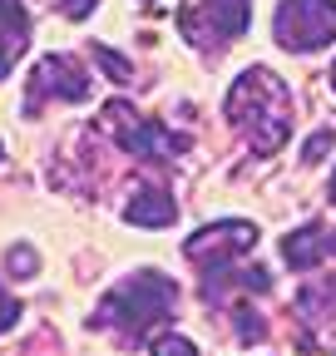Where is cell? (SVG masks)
I'll return each instance as SVG.
<instances>
[{
	"label": "cell",
	"instance_id": "5b68a950",
	"mask_svg": "<svg viewBox=\"0 0 336 356\" xmlns=\"http://www.w3.org/2000/svg\"><path fill=\"white\" fill-rule=\"evenodd\" d=\"M252 20V0H203L198 10H183V35L198 50H223V44L242 40Z\"/></svg>",
	"mask_w": 336,
	"mask_h": 356
},
{
	"label": "cell",
	"instance_id": "8992f818",
	"mask_svg": "<svg viewBox=\"0 0 336 356\" xmlns=\"http://www.w3.org/2000/svg\"><path fill=\"white\" fill-rule=\"evenodd\" d=\"M258 222H242V218H223V222H208V228H198L188 243H183V257H193L198 267H228V262H237L242 252H252L258 248Z\"/></svg>",
	"mask_w": 336,
	"mask_h": 356
},
{
	"label": "cell",
	"instance_id": "4fadbf2b",
	"mask_svg": "<svg viewBox=\"0 0 336 356\" xmlns=\"http://www.w3.org/2000/svg\"><path fill=\"white\" fill-rule=\"evenodd\" d=\"M149 351H153V356H198V346H193L183 332H153Z\"/></svg>",
	"mask_w": 336,
	"mask_h": 356
},
{
	"label": "cell",
	"instance_id": "ac0fdd59",
	"mask_svg": "<svg viewBox=\"0 0 336 356\" xmlns=\"http://www.w3.org/2000/svg\"><path fill=\"white\" fill-rule=\"evenodd\" d=\"M60 6H65V15H69V20H84V15L99 6V0H60Z\"/></svg>",
	"mask_w": 336,
	"mask_h": 356
},
{
	"label": "cell",
	"instance_id": "9c48e42d",
	"mask_svg": "<svg viewBox=\"0 0 336 356\" xmlns=\"http://www.w3.org/2000/svg\"><path fill=\"white\" fill-rule=\"evenodd\" d=\"M297 317L312 327V337H331L336 332V287L331 282L302 287L297 292Z\"/></svg>",
	"mask_w": 336,
	"mask_h": 356
},
{
	"label": "cell",
	"instance_id": "6da1fadb",
	"mask_svg": "<svg viewBox=\"0 0 336 356\" xmlns=\"http://www.w3.org/2000/svg\"><path fill=\"white\" fill-rule=\"evenodd\" d=\"M223 114L237 129V139H247L252 154H277L282 144H292V119H297L292 84L267 65H252L228 84Z\"/></svg>",
	"mask_w": 336,
	"mask_h": 356
},
{
	"label": "cell",
	"instance_id": "3957f363",
	"mask_svg": "<svg viewBox=\"0 0 336 356\" xmlns=\"http://www.w3.org/2000/svg\"><path fill=\"white\" fill-rule=\"evenodd\" d=\"M94 129L109 134V139H114L124 154H134V159H144V163H174V159L188 149V144H183V134H174L163 119L139 114L129 99H109V104L99 109Z\"/></svg>",
	"mask_w": 336,
	"mask_h": 356
},
{
	"label": "cell",
	"instance_id": "7a4b0ae2",
	"mask_svg": "<svg viewBox=\"0 0 336 356\" xmlns=\"http://www.w3.org/2000/svg\"><path fill=\"white\" fill-rule=\"evenodd\" d=\"M174 302H178V282L163 277V273H153V267H139V273L119 277L104 292V302L94 307L90 327H114L124 337H139V332L158 327L168 312H174Z\"/></svg>",
	"mask_w": 336,
	"mask_h": 356
},
{
	"label": "cell",
	"instance_id": "8fae6325",
	"mask_svg": "<svg viewBox=\"0 0 336 356\" xmlns=\"http://www.w3.org/2000/svg\"><path fill=\"white\" fill-rule=\"evenodd\" d=\"M30 44V10L25 0H0V50L6 55H25Z\"/></svg>",
	"mask_w": 336,
	"mask_h": 356
},
{
	"label": "cell",
	"instance_id": "30bf717a",
	"mask_svg": "<svg viewBox=\"0 0 336 356\" xmlns=\"http://www.w3.org/2000/svg\"><path fill=\"white\" fill-rule=\"evenodd\" d=\"M282 257L292 262V267H317V262H326V228L321 222H302V228H292L287 238H282Z\"/></svg>",
	"mask_w": 336,
	"mask_h": 356
},
{
	"label": "cell",
	"instance_id": "52a82bcc",
	"mask_svg": "<svg viewBox=\"0 0 336 356\" xmlns=\"http://www.w3.org/2000/svg\"><path fill=\"white\" fill-rule=\"evenodd\" d=\"M55 95L65 104H84L90 99V74L84 65H74V55H45L35 65V79H30V114L40 109V99Z\"/></svg>",
	"mask_w": 336,
	"mask_h": 356
},
{
	"label": "cell",
	"instance_id": "ffe728a7",
	"mask_svg": "<svg viewBox=\"0 0 336 356\" xmlns=\"http://www.w3.org/2000/svg\"><path fill=\"white\" fill-rule=\"evenodd\" d=\"M331 203H336V168H331Z\"/></svg>",
	"mask_w": 336,
	"mask_h": 356
},
{
	"label": "cell",
	"instance_id": "ba28073f",
	"mask_svg": "<svg viewBox=\"0 0 336 356\" xmlns=\"http://www.w3.org/2000/svg\"><path fill=\"white\" fill-rule=\"evenodd\" d=\"M178 218V203H174V193L168 188H158V184H149V188H139L134 198H129V208H124V222H134V228H168V222Z\"/></svg>",
	"mask_w": 336,
	"mask_h": 356
},
{
	"label": "cell",
	"instance_id": "2e32d148",
	"mask_svg": "<svg viewBox=\"0 0 336 356\" xmlns=\"http://www.w3.org/2000/svg\"><path fill=\"white\" fill-rule=\"evenodd\" d=\"M331 144H336V134H331V129H317L312 139H307V149H302V159H307V163H317V159H321Z\"/></svg>",
	"mask_w": 336,
	"mask_h": 356
},
{
	"label": "cell",
	"instance_id": "7402d4cb",
	"mask_svg": "<svg viewBox=\"0 0 336 356\" xmlns=\"http://www.w3.org/2000/svg\"><path fill=\"white\" fill-rule=\"evenodd\" d=\"M331 89H336V60H331Z\"/></svg>",
	"mask_w": 336,
	"mask_h": 356
},
{
	"label": "cell",
	"instance_id": "5bb4252c",
	"mask_svg": "<svg viewBox=\"0 0 336 356\" xmlns=\"http://www.w3.org/2000/svg\"><path fill=\"white\" fill-rule=\"evenodd\" d=\"M94 60H99V70L114 79V84H129L134 79V70H129V60H124L119 50H109V44H94Z\"/></svg>",
	"mask_w": 336,
	"mask_h": 356
},
{
	"label": "cell",
	"instance_id": "277c9868",
	"mask_svg": "<svg viewBox=\"0 0 336 356\" xmlns=\"http://www.w3.org/2000/svg\"><path fill=\"white\" fill-rule=\"evenodd\" d=\"M272 40L282 50H292V55L326 50L336 40V0H277Z\"/></svg>",
	"mask_w": 336,
	"mask_h": 356
},
{
	"label": "cell",
	"instance_id": "e0dca14e",
	"mask_svg": "<svg viewBox=\"0 0 336 356\" xmlns=\"http://www.w3.org/2000/svg\"><path fill=\"white\" fill-rule=\"evenodd\" d=\"M15 322H20V302H15L6 287H0V332H10Z\"/></svg>",
	"mask_w": 336,
	"mask_h": 356
},
{
	"label": "cell",
	"instance_id": "603a6c76",
	"mask_svg": "<svg viewBox=\"0 0 336 356\" xmlns=\"http://www.w3.org/2000/svg\"><path fill=\"white\" fill-rule=\"evenodd\" d=\"M0 163H6V149H0Z\"/></svg>",
	"mask_w": 336,
	"mask_h": 356
},
{
	"label": "cell",
	"instance_id": "d6986e66",
	"mask_svg": "<svg viewBox=\"0 0 336 356\" xmlns=\"http://www.w3.org/2000/svg\"><path fill=\"white\" fill-rule=\"evenodd\" d=\"M10 65H15V55H6V50H0V84L10 79Z\"/></svg>",
	"mask_w": 336,
	"mask_h": 356
},
{
	"label": "cell",
	"instance_id": "44dd1931",
	"mask_svg": "<svg viewBox=\"0 0 336 356\" xmlns=\"http://www.w3.org/2000/svg\"><path fill=\"white\" fill-rule=\"evenodd\" d=\"M326 252H336V233H331V238H326Z\"/></svg>",
	"mask_w": 336,
	"mask_h": 356
},
{
	"label": "cell",
	"instance_id": "9a60e30c",
	"mask_svg": "<svg viewBox=\"0 0 336 356\" xmlns=\"http://www.w3.org/2000/svg\"><path fill=\"white\" fill-rule=\"evenodd\" d=\"M233 322H237V332H242L247 341H262V337H267V322H262L252 307H237V312H233Z\"/></svg>",
	"mask_w": 336,
	"mask_h": 356
},
{
	"label": "cell",
	"instance_id": "7c38bea8",
	"mask_svg": "<svg viewBox=\"0 0 336 356\" xmlns=\"http://www.w3.org/2000/svg\"><path fill=\"white\" fill-rule=\"evenodd\" d=\"M6 273L20 277V282L40 277V252H35L30 243H10V252H6Z\"/></svg>",
	"mask_w": 336,
	"mask_h": 356
}]
</instances>
